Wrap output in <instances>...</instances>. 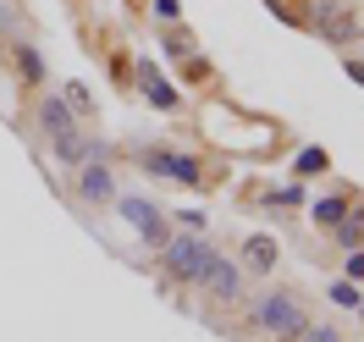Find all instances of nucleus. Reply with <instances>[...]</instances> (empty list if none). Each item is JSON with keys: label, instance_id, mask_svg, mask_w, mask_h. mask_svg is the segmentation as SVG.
Segmentation results:
<instances>
[{"label": "nucleus", "instance_id": "nucleus-5", "mask_svg": "<svg viewBox=\"0 0 364 342\" xmlns=\"http://www.w3.org/2000/svg\"><path fill=\"white\" fill-rule=\"evenodd\" d=\"M199 282L210 287V298H237V287H243V276H237V265L232 260H221V254H210L205 271H199Z\"/></svg>", "mask_w": 364, "mask_h": 342}, {"label": "nucleus", "instance_id": "nucleus-1", "mask_svg": "<svg viewBox=\"0 0 364 342\" xmlns=\"http://www.w3.org/2000/svg\"><path fill=\"white\" fill-rule=\"evenodd\" d=\"M254 326L259 331H271V337H298L304 326H309V315L298 309V298H287V293H271L259 309H254Z\"/></svg>", "mask_w": 364, "mask_h": 342}, {"label": "nucleus", "instance_id": "nucleus-2", "mask_svg": "<svg viewBox=\"0 0 364 342\" xmlns=\"http://www.w3.org/2000/svg\"><path fill=\"white\" fill-rule=\"evenodd\" d=\"M315 28L331 45H353L359 39V11L348 0H315Z\"/></svg>", "mask_w": 364, "mask_h": 342}, {"label": "nucleus", "instance_id": "nucleus-14", "mask_svg": "<svg viewBox=\"0 0 364 342\" xmlns=\"http://www.w3.org/2000/svg\"><path fill=\"white\" fill-rule=\"evenodd\" d=\"M298 171H304V177H309V171H326V155H320V149H304V155H298Z\"/></svg>", "mask_w": 364, "mask_h": 342}, {"label": "nucleus", "instance_id": "nucleus-13", "mask_svg": "<svg viewBox=\"0 0 364 342\" xmlns=\"http://www.w3.org/2000/svg\"><path fill=\"white\" fill-rule=\"evenodd\" d=\"M293 342H342V337L331 331V326H304V331H298Z\"/></svg>", "mask_w": 364, "mask_h": 342}, {"label": "nucleus", "instance_id": "nucleus-16", "mask_svg": "<svg viewBox=\"0 0 364 342\" xmlns=\"http://www.w3.org/2000/svg\"><path fill=\"white\" fill-rule=\"evenodd\" d=\"M348 276H353V282H364V249L348 254Z\"/></svg>", "mask_w": 364, "mask_h": 342}, {"label": "nucleus", "instance_id": "nucleus-9", "mask_svg": "<svg viewBox=\"0 0 364 342\" xmlns=\"http://www.w3.org/2000/svg\"><path fill=\"white\" fill-rule=\"evenodd\" d=\"M77 188H83V199H94V205H105V199H116V183L105 166H83V177H77Z\"/></svg>", "mask_w": 364, "mask_h": 342}, {"label": "nucleus", "instance_id": "nucleus-6", "mask_svg": "<svg viewBox=\"0 0 364 342\" xmlns=\"http://www.w3.org/2000/svg\"><path fill=\"white\" fill-rule=\"evenodd\" d=\"M144 160H149L155 171H166L171 183H188V188H199V183H205V171H199V160H188V155H166V149H149Z\"/></svg>", "mask_w": 364, "mask_h": 342}, {"label": "nucleus", "instance_id": "nucleus-11", "mask_svg": "<svg viewBox=\"0 0 364 342\" xmlns=\"http://www.w3.org/2000/svg\"><path fill=\"white\" fill-rule=\"evenodd\" d=\"M342 215H348V205H342V199H320V205H315V221H320V227H337Z\"/></svg>", "mask_w": 364, "mask_h": 342}, {"label": "nucleus", "instance_id": "nucleus-8", "mask_svg": "<svg viewBox=\"0 0 364 342\" xmlns=\"http://www.w3.org/2000/svg\"><path fill=\"white\" fill-rule=\"evenodd\" d=\"M243 265H249V271H259V276H271V265H276V237L254 232L249 243H243Z\"/></svg>", "mask_w": 364, "mask_h": 342}, {"label": "nucleus", "instance_id": "nucleus-17", "mask_svg": "<svg viewBox=\"0 0 364 342\" xmlns=\"http://www.w3.org/2000/svg\"><path fill=\"white\" fill-rule=\"evenodd\" d=\"M348 72H353V78H359V83H364V67H359V61H353V67H348Z\"/></svg>", "mask_w": 364, "mask_h": 342}, {"label": "nucleus", "instance_id": "nucleus-10", "mask_svg": "<svg viewBox=\"0 0 364 342\" xmlns=\"http://www.w3.org/2000/svg\"><path fill=\"white\" fill-rule=\"evenodd\" d=\"M144 89H149V100H155L160 111H177V94L160 83V72H155V67H144Z\"/></svg>", "mask_w": 364, "mask_h": 342}, {"label": "nucleus", "instance_id": "nucleus-12", "mask_svg": "<svg viewBox=\"0 0 364 342\" xmlns=\"http://www.w3.org/2000/svg\"><path fill=\"white\" fill-rule=\"evenodd\" d=\"M337 232H342L348 249H364V221H337Z\"/></svg>", "mask_w": 364, "mask_h": 342}, {"label": "nucleus", "instance_id": "nucleus-15", "mask_svg": "<svg viewBox=\"0 0 364 342\" xmlns=\"http://www.w3.org/2000/svg\"><path fill=\"white\" fill-rule=\"evenodd\" d=\"M17 67H23L28 78H33V83H39V55H33V50H17Z\"/></svg>", "mask_w": 364, "mask_h": 342}, {"label": "nucleus", "instance_id": "nucleus-4", "mask_svg": "<svg viewBox=\"0 0 364 342\" xmlns=\"http://www.w3.org/2000/svg\"><path fill=\"white\" fill-rule=\"evenodd\" d=\"M45 127H50L55 149H61L67 160H83V133H72V116H67L61 100H45Z\"/></svg>", "mask_w": 364, "mask_h": 342}, {"label": "nucleus", "instance_id": "nucleus-3", "mask_svg": "<svg viewBox=\"0 0 364 342\" xmlns=\"http://www.w3.org/2000/svg\"><path fill=\"white\" fill-rule=\"evenodd\" d=\"M160 249H166V265H171V276H182V282H199V271H205V260H210L205 243H193V237H166Z\"/></svg>", "mask_w": 364, "mask_h": 342}, {"label": "nucleus", "instance_id": "nucleus-7", "mask_svg": "<svg viewBox=\"0 0 364 342\" xmlns=\"http://www.w3.org/2000/svg\"><path fill=\"white\" fill-rule=\"evenodd\" d=\"M122 215H127V221H133L149 243H166V237H171V232H166V221H160V210L149 205V199H122Z\"/></svg>", "mask_w": 364, "mask_h": 342}]
</instances>
